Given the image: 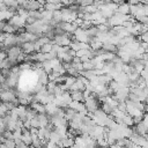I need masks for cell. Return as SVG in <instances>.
<instances>
[{
    "instance_id": "1",
    "label": "cell",
    "mask_w": 148,
    "mask_h": 148,
    "mask_svg": "<svg viewBox=\"0 0 148 148\" xmlns=\"http://www.w3.org/2000/svg\"><path fill=\"white\" fill-rule=\"evenodd\" d=\"M22 53V49H21V46H13V47H10L8 51H7V57L9 58V59H12V60H14V61H16L17 62V58H18V56ZM18 64V62H17Z\"/></svg>"
},
{
    "instance_id": "2",
    "label": "cell",
    "mask_w": 148,
    "mask_h": 148,
    "mask_svg": "<svg viewBox=\"0 0 148 148\" xmlns=\"http://www.w3.org/2000/svg\"><path fill=\"white\" fill-rule=\"evenodd\" d=\"M21 49H22V51H23L25 54L32 53V52H35V43H34V42L23 43V44L21 45Z\"/></svg>"
},
{
    "instance_id": "3",
    "label": "cell",
    "mask_w": 148,
    "mask_h": 148,
    "mask_svg": "<svg viewBox=\"0 0 148 148\" xmlns=\"http://www.w3.org/2000/svg\"><path fill=\"white\" fill-rule=\"evenodd\" d=\"M71 92V97L73 101H76V102H84V97H83V91L81 90H73V91H69Z\"/></svg>"
},
{
    "instance_id": "4",
    "label": "cell",
    "mask_w": 148,
    "mask_h": 148,
    "mask_svg": "<svg viewBox=\"0 0 148 148\" xmlns=\"http://www.w3.org/2000/svg\"><path fill=\"white\" fill-rule=\"evenodd\" d=\"M102 47H103L105 51H108V52H112V53H117V52H118V47H117L114 44L110 43V42H105V43H103Z\"/></svg>"
},
{
    "instance_id": "5",
    "label": "cell",
    "mask_w": 148,
    "mask_h": 148,
    "mask_svg": "<svg viewBox=\"0 0 148 148\" xmlns=\"http://www.w3.org/2000/svg\"><path fill=\"white\" fill-rule=\"evenodd\" d=\"M117 12L118 13H121V14H125V15H128L130 14V5L127 2H124V3L118 5Z\"/></svg>"
},
{
    "instance_id": "6",
    "label": "cell",
    "mask_w": 148,
    "mask_h": 148,
    "mask_svg": "<svg viewBox=\"0 0 148 148\" xmlns=\"http://www.w3.org/2000/svg\"><path fill=\"white\" fill-rule=\"evenodd\" d=\"M61 7H62V5H61V3L57 5V3H50V2H46V3L43 6V8H44V9L50 10V12H54V10H57V9H60Z\"/></svg>"
},
{
    "instance_id": "7",
    "label": "cell",
    "mask_w": 148,
    "mask_h": 148,
    "mask_svg": "<svg viewBox=\"0 0 148 148\" xmlns=\"http://www.w3.org/2000/svg\"><path fill=\"white\" fill-rule=\"evenodd\" d=\"M98 32H99V30H98L97 25H94V24H92L89 29L86 30V34H87L89 37H96V36L98 35Z\"/></svg>"
},
{
    "instance_id": "8",
    "label": "cell",
    "mask_w": 148,
    "mask_h": 148,
    "mask_svg": "<svg viewBox=\"0 0 148 148\" xmlns=\"http://www.w3.org/2000/svg\"><path fill=\"white\" fill-rule=\"evenodd\" d=\"M124 125H126V126H130V127H132L133 125H134V123H133V117L132 116H130V114H127V113H125V116L123 117V121H121Z\"/></svg>"
},
{
    "instance_id": "9",
    "label": "cell",
    "mask_w": 148,
    "mask_h": 148,
    "mask_svg": "<svg viewBox=\"0 0 148 148\" xmlns=\"http://www.w3.org/2000/svg\"><path fill=\"white\" fill-rule=\"evenodd\" d=\"M60 139H61V136L59 135V133L56 131V128L51 132V134H50V138H49V140L50 141H52V142H54V143H58L59 141H60Z\"/></svg>"
},
{
    "instance_id": "10",
    "label": "cell",
    "mask_w": 148,
    "mask_h": 148,
    "mask_svg": "<svg viewBox=\"0 0 148 148\" xmlns=\"http://www.w3.org/2000/svg\"><path fill=\"white\" fill-rule=\"evenodd\" d=\"M101 109H102V110H103L108 116H110V114L112 113V111H113V108H111V106H110L108 103H105V102H103V103H102Z\"/></svg>"
},
{
    "instance_id": "11",
    "label": "cell",
    "mask_w": 148,
    "mask_h": 148,
    "mask_svg": "<svg viewBox=\"0 0 148 148\" xmlns=\"http://www.w3.org/2000/svg\"><path fill=\"white\" fill-rule=\"evenodd\" d=\"M38 81H39L43 86H46V84L50 82V80H49V74H47V73L42 74L40 76H38Z\"/></svg>"
},
{
    "instance_id": "12",
    "label": "cell",
    "mask_w": 148,
    "mask_h": 148,
    "mask_svg": "<svg viewBox=\"0 0 148 148\" xmlns=\"http://www.w3.org/2000/svg\"><path fill=\"white\" fill-rule=\"evenodd\" d=\"M51 49H52V44L51 43H47V44L42 45L38 52H40V53H49L51 51Z\"/></svg>"
},
{
    "instance_id": "13",
    "label": "cell",
    "mask_w": 148,
    "mask_h": 148,
    "mask_svg": "<svg viewBox=\"0 0 148 148\" xmlns=\"http://www.w3.org/2000/svg\"><path fill=\"white\" fill-rule=\"evenodd\" d=\"M135 20H136V22H140V23H142V24L148 25V15H140V16H136Z\"/></svg>"
},
{
    "instance_id": "14",
    "label": "cell",
    "mask_w": 148,
    "mask_h": 148,
    "mask_svg": "<svg viewBox=\"0 0 148 148\" xmlns=\"http://www.w3.org/2000/svg\"><path fill=\"white\" fill-rule=\"evenodd\" d=\"M2 2L7 7H16L17 8V0H2Z\"/></svg>"
},
{
    "instance_id": "15",
    "label": "cell",
    "mask_w": 148,
    "mask_h": 148,
    "mask_svg": "<svg viewBox=\"0 0 148 148\" xmlns=\"http://www.w3.org/2000/svg\"><path fill=\"white\" fill-rule=\"evenodd\" d=\"M9 111H10V110H7V108L5 106V104L1 102V103H0V117H1V118L5 117Z\"/></svg>"
},
{
    "instance_id": "16",
    "label": "cell",
    "mask_w": 148,
    "mask_h": 148,
    "mask_svg": "<svg viewBox=\"0 0 148 148\" xmlns=\"http://www.w3.org/2000/svg\"><path fill=\"white\" fill-rule=\"evenodd\" d=\"M0 72H1V75H2L6 80L9 79V76H10V68H1Z\"/></svg>"
},
{
    "instance_id": "17",
    "label": "cell",
    "mask_w": 148,
    "mask_h": 148,
    "mask_svg": "<svg viewBox=\"0 0 148 148\" xmlns=\"http://www.w3.org/2000/svg\"><path fill=\"white\" fill-rule=\"evenodd\" d=\"M1 136L5 138V139H12V140H13V131L5 130V131L2 132V134H1Z\"/></svg>"
},
{
    "instance_id": "18",
    "label": "cell",
    "mask_w": 148,
    "mask_h": 148,
    "mask_svg": "<svg viewBox=\"0 0 148 148\" xmlns=\"http://www.w3.org/2000/svg\"><path fill=\"white\" fill-rule=\"evenodd\" d=\"M97 10H98V7L95 6V5H90V6H87V7H86V12H88V13H90V14H94V13H96Z\"/></svg>"
},
{
    "instance_id": "19",
    "label": "cell",
    "mask_w": 148,
    "mask_h": 148,
    "mask_svg": "<svg viewBox=\"0 0 148 148\" xmlns=\"http://www.w3.org/2000/svg\"><path fill=\"white\" fill-rule=\"evenodd\" d=\"M91 25H92V21H83L82 24H81L79 28H81V29H83V30H87V29H89Z\"/></svg>"
},
{
    "instance_id": "20",
    "label": "cell",
    "mask_w": 148,
    "mask_h": 148,
    "mask_svg": "<svg viewBox=\"0 0 148 148\" xmlns=\"http://www.w3.org/2000/svg\"><path fill=\"white\" fill-rule=\"evenodd\" d=\"M3 143L6 145L7 148H15V141L12 140V139H6V140L3 141Z\"/></svg>"
},
{
    "instance_id": "21",
    "label": "cell",
    "mask_w": 148,
    "mask_h": 148,
    "mask_svg": "<svg viewBox=\"0 0 148 148\" xmlns=\"http://www.w3.org/2000/svg\"><path fill=\"white\" fill-rule=\"evenodd\" d=\"M140 38H141V42H145V43H148V30L142 32L140 35Z\"/></svg>"
},
{
    "instance_id": "22",
    "label": "cell",
    "mask_w": 148,
    "mask_h": 148,
    "mask_svg": "<svg viewBox=\"0 0 148 148\" xmlns=\"http://www.w3.org/2000/svg\"><path fill=\"white\" fill-rule=\"evenodd\" d=\"M72 67L75 68L77 72H81L83 69V66H82V62H77V64H72Z\"/></svg>"
},
{
    "instance_id": "23",
    "label": "cell",
    "mask_w": 148,
    "mask_h": 148,
    "mask_svg": "<svg viewBox=\"0 0 148 148\" xmlns=\"http://www.w3.org/2000/svg\"><path fill=\"white\" fill-rule=\"evenodd\" d=\"M15 148H31L30 146H28V145H25L22 140L20 141V142H17L16 145H15Z\"/></svg>"
},
{
    "instance_id": "24",
    "label": "cell",
    "mask_w": 148,
    "mask_h": 148,
    "mask_svg": "<svg viewBox=\"0 0 148 148\" xmlns=\"http://www.w3.org/2000/svg\"><path fill=\"white\" fill-rule=\"evenodd\" d=\"M46 148H58V145L49 140V141H47V143H46Z\"/></svg>"
},
{
    "instance_id": "25",
    "label": "cell",
    "mask_w": 148,
    "mask_h": 148,
    "mask_svg": "<svg viewBox=\"0 0 148 148\" xmlns=\"http://www.w3.org/2000/svg\"><path fill=\"white\" fill-rule=\"evenodd\" d=\"M142 123L148 127V114L147 113H145L143 114V118H142Z\"/></svg>"
},
{
    "instance_id": "26",
    "label": "cell",
    "mask_w": 148,
    "mask_h": 148,
    "mask_svg": "<svg viewBox=\"0 0 148 148\" xmlns=\"http://www.w3.org/2000/svg\"><path fill=\"white\" fill-rule=\"evenodd\" d=\"M126 2H127L130 6H131V5H138V3H140L139 0H127Z\"/></svg>"
},
{
    "instance_id": "27",
    "label": "cell",
    "mask_w": 148,
    "mask_h": 148,
    "mask_svg": "<svg viewBox=\"0 0 148 148\" xmlns=\"http://www.w3.org/2000/svg\"><path fill=\"white\" fill-rule=\"evenodd\" d=\"M46 2H50V3H57V5H59V3H61V0H46Z\"/></svg>"
},
{
    "instance_id": "28",
    "label": "cell",
    "mask_w": 148,
    "mask_h": 148,
    "mask_svg": "<svg viewBox=\"0 0 148 148\" xmlns=\"http://www.w3.org/2000/svg\"><path fill=\"white\" fill-rule=\"evenodd\" d=\"M127 0H112V2H114V3H117V5H120V3H124V2H126Z\"/></svg>"
},
{
    "instance_id": "29",
    "label": "cell",
    "mask_w": 148,
    "mask_h": 148,
    "mask_svg": "<svg viewBox=\"0 0 148 148\" xmlns=\"http://www.w3.org/2000/svg\"><path fill=\"white\" fill-rule=\"evenodd\" d=\"M3 131H5V127H3L2 125H0V135L2 134V132H3Z\"/></svg>"
},
{
    "instance_id": "30",
    "label": "cell",
    "mask_w": 148,
    "mask_h": 148,
    "mask_svg": "<svg viewBox=\"0 0 148 148\" xmlns=\"http://www.w3.org/2000/svg\"><path fill=\"white\" fill-rule=\"evenodd\" d=\"M145 113L148 114V104H146V109H145Z\"/></svg>"
},
{
    "instance_id": "31",
    "label": "cell",
    "mask_w": 148,
    "mask_h": 148,
    "mask_svg": "<svg viewBox=\"0 0 148 148\" xmlns=\"http://www.w3.org/2000/svg\"><path fill=\"white\" fill-rule=\"evenodd\" d=\"M103 148H110V146H106V147H103Z\"/></svg>"
},
{
    "instance_id": "32",
    "label": "cell",
    "mask_w": 148,
    "mask_h": 148,
    "mask_svg": "<svg viewBox=\"0 0 148 148\" xmlns=\"http://www.w3.org/2000/svg\"><path fill=\"white\" fill-rule=\"evenodd\" d=\"M0 76H1V72H0Z\"/></svg>"
}]
</instances>
